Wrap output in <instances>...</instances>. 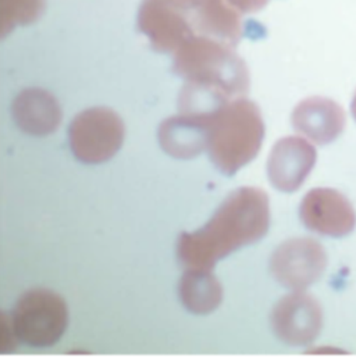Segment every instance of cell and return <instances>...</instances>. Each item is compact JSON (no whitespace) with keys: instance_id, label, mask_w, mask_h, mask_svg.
Instances as JSON below:
<instances>
[{"instance_id":"obj_9","label":"cell","mask_w":356,"mask_h":357,"mask_svg":"<svg viewBox=\"0 0 356 357\" xmlns=\"http://www.w3.org/2000/svg\"><path fill=\"white\" fill-rule=\"evenodd\" d=\"M138 29L148 36L155 50L168 53L195 35L191 15L170 0H142L138 11Z\"/></svg>"},{"instance_id":"obj_4","label":"cell","mask_w":356,"mask_h":357,"mask_svg":"<svg viewBox=\"0 0 356 357\" xmlns=\"http://www.w3.org/2000/svg\"><path fill=\"white\" fill-rule=\"evenodd\" d=\"M17 340L35 348L54 345L68 326V307L64 299L47 289L24 294L11 314Z\"/></svg>"},{"instance_id":"obj_17","label":"cell","mask_w":356,"mask_h":357,"mask_svg":"<svg viewBox=\"0 0 356 357\" xmlns=\"http://www.w3.org/2000/svg\"><path fill=\"white\" fill-rule=\"evenodd\" d=\"M234 7H237L242 14L256 13L262 10L269 0H228Z\"/></svg>"},{"instance_id":"obj_18","label":"cell","mask_w":356,"mask_h":357,"mask_svg":"<svg viewBox=\"0 0 356 357\" xmlns=\"http://www.w3.org/2000/svg\"><path fill=\"white\" fill-rule=\"evenodd\" d=\"M170 1L175 3L182 11L188 13L189 15L203 3V0H170Z\"/></svg>"},{"instance_id":"obj_10","label":"cell","mask_w":356,"mask_h":357,"mask_svg":"<svg viewBox=\"0 0 356 357\" xmlns=\"http://www.w3.org/2000/svg\"><path fill=\"white\" fill-rule=\"evenodd\" d=\"M316 149L304 138L287 137L272 149L267 174L272 185L281 192H295L316 165Z\"/></svg>"},{"instance_id":"obj_2","label":"cell","mask_w":356,"mask_h":357,"mask_svg":"<svg viewBox=\"0 0 356 357\" xmlns=\"http://www.w3.org/2000/svg\"><path fill=\"white\" fill-rule=\"evenodd\" d=\"M175 73L186 85L217 93L228 100L245 98L249 73L245 61L216 39L192 35L175 52Z\"/></svg>"},{"instance_id":"obj_3","label":"cell","mask_w":356,"mask_h":357,"mask_svg":"<svg viewBox=\"0 0 356 357\" xmlns=\"http://www.w3.org/2000/svg\"><path fill=\"white\" fill-rule=\"evenodd\" d=\"M207 152L218 172L235 174L259 153L265 124L259 107L245 99L231 100L206 114Z\"/></svg>"},{"instance_id":"obj_14","label":"cell","mask_w":356,"mask_h":357,"mask_svg":"<svg viewBox=\"0 0 356 357\" xmlns=\"http://www.w3.org/2000/svg\"><path fill=\"white\" fill-rule=\"evenodd\" d=\"M242 13L228 0H203L191 14L195 35L235 46L242 36Z\"/></svg>"},{"instance_id":"obj_1","label":"cell","mask_w":356,"mask_h":357,"mask_svg":"<svg viewBox=\"0 0 356 357\" xmlns=\"http://www.w3.org/2000/svg\"><path fill=\"white\" fill-rule=\"evenodd\" d=\"M269 227L266 192L253 186L239 188L227 196L205 227L179 235L178 260L186 270H212L230 253L262 239Z\"/></svg>"},{"instance_id":"obj_12","label":"cell","mask_w":356,"mask_h":357,"mask_svg":"<svg viewBox=\"0 0 356 357\" xmlns=\"http://www.w3.org/2000/svg\"><path fill=\"white\" fill-rule=\"evenodd\" d=\"M13 117L27 134L45 137L53 134L61 123L59 102L47 91L31 88L22 91L13 103Z\"/></svg>"},{"instance_id":"obj_11","label":"cell","mask_w":356,"mask_h":357,"mask_svg":"<svg viewBox=\"0 0 356 357\" xmlns=\"http://www.w3.org/2000/svg\"><path fill=\"white\" fill-rule=\"evenodd\" d=\"M295 131L316 145H329L344 131L347 117L344 109L333 99L312 96L294 109L291 116Z\"/></svg>"},{"instance_id":"obj_5","label":"cell","mask_w":356,"mask_h":357,"mask_svg":"<svg viewBox=\"0 0 356 357\" xmlns=\"http://www.w3.org/2000/svg\"><path fill=\"white\" fill-rule=\"evenodd\" d=\"M124 135L121 117L109 107H92L80 113L68 130L74 156L87 165H101L116 156Z\"/></svg>"},{"instance_id":"obj_6","label":"cell","mask_w":356,"mask_h":357,"mask_svg":"<svg viewBox=\"0 0 356 357\" xmlns=\"http://www.w3.org/2000/svg\"><path fill=\"white\" fill-rule=\"evenodd\" d=\"M327 267L325 248L312 238H294L281 243L270 259L274 280L292 291L315 284Z\"/></svg>"},{"instance_id":"obj_7","label":"cell","mask_w":356,"mask_h":357,"mask_svg":"<svg viewBox=\"0 0 356 357\" xmlns=\"http://www.w3.org/2000/svg\"><path fill=\"white\" fill-rule=\"evenodd\" d=\"M276 337L291 347L312 344L323 327V310L319 301L302 291L281 298L270 316Z\"/></svg>"},{"instance_id":"obj_13","label":"cell","mask_w":356,"mask_h":357,"mask_svg":"<svg viewBox=\"0 0 356 357\" xmlns=\"http://www.w3.org/2000/svg\"><path fill=\"white\" fill-rule=\"evenodd\" d=\"M159 142L176 159H193L207 149L206 114H186L165 120L159 128Z\"/></svg>"},{"instance_id":"obj_16","label":"cell","mask_w":356,"mask_h":357,"mask_svg":"<svg viewBox=\"0 0 356 357\" xmlns=\"http://www.w3.org/2000/svg\"><path fill=\"white\" fill-rule=\"evenodd\" d=\"M45 10V0H0V35L4 38L17 25L35 22Z\"/></svg>"},{"instance_id":"obj_8","label":"cell","mask_w":356,"mask_h":357,"mask_svg":"<svg viewBox=\"0 0 356 357\" xmlns=\"http://www.w3.org/2000/svg\"><path fill=\"white\" fill-rule=\"evenodd\" d=\"M304 225L325 236L343 238L356 225L354 206L341 192L332 188H315L308 192L299 207Z\"/></svg>"},{"instance_id":"obj_19","label":"cell","mask_w":356,"mask_h":357,"mask_svg":"<svg viewBox=\"0 0 356 357\" xmlns=\"http://www.w3.org/2000/svg\"><path fill=\"white\" fill-rule=\"evenodd\" d=\"M351 110H353V116H354V119L356 120V92L355 95H354V99H353V105H351Z\"/></svg>"},{"instance_id":"obj_15","label":"cell","mask_w":356,"mask_h":357,"mask_svg":"<svg viewBox=\"0 0 356 357\" xmlns=\"http://www.w3.org/2000/svg\"><path fill=\"white\" fill-rule=\"evenodd\" d=\"M179 299L193 314L213 313L223 302V287L212 270L188 268L178 285Z\"/></svg>"}]
</instances>
